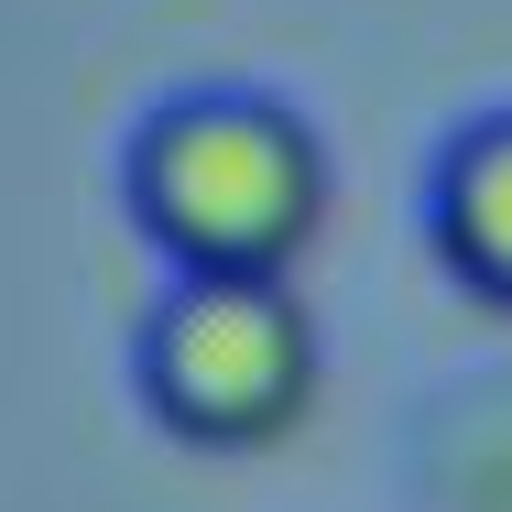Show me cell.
Listing matches in <instances>:
<instances>
[{
  "mask_svg": "<svg viewBox=\"0 0 512 512\" xmlns=\"http://www.w3.org/2000/svg\"><path fill=\"white\" fill-rule=\"evenodd\" d=\"M120 197L164 273H295L327 229V142L273 88H175L131 120Z\"/></svg>",
  "mask_w": 512,
  "mask_h": 512,
  "instance_id": "6da1fadb",
  "label": "cell"
},
{
  "mask_svg": "<svg viewBox=\"0 0 512 512\" xmlns=\"http://www.w3.org/2000/svg\"><path fill=\"white\" fill-rule=\"evenodd\" d=\"M131 393L186 447H262L316 404V316L295 273H164L131 327Z\"/></svg>",
  "mask_w": 512,
  "mask_h": 512,
  "instance_id": "7a4b0ae2",
  "label": "cell"
},
{
  "mask_svg": "<svg viewBox=\"0 0 512 512\" xmlns=\"http://www.w3.org/2000/svg\"><path fill=\"white\" fill-rule=\"evenodd\" d=\"M425 240H436V262L469 295L512 306V99L469 109L436 142V164H425Z\"/></svg>",
  "mask_w": 512,
  "mask_h": 512,
  "instance_id": "3957f363",
  "label": "cell"
}]
</instances>
